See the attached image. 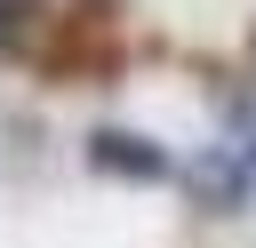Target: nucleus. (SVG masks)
<instances>
[{"mask_svg":"<svg viewBox=\"0 0 256 248\" xmlns=\"http://www.w3.org/2000/svg\"><path fill=\"white\" fill-rule=\"evenodd\" d=\"M88 160H96L104 176H136V184H160V176H168V152H160L152 136H136V128H96V136H88Z\"/></svg>","mask_w":256,"mask_h":248,"instance_id":"1","label":"nucleus"},{"mask_svg":"<svg viewBox=\"0 0 256 248\" xmlns=\"http://www.w3.org/2000/svg\"><path fill=\"white\" fill-rule=\"evenodd\" d=\"M24 40V8H0V48H16Z\"/></svg>","mask_w":256,"mask_h":248,"instance_id":"2","label":"nucleus"}]
</instances>
